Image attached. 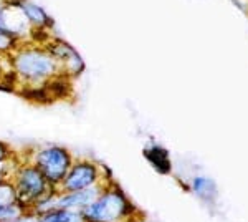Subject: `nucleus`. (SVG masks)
I'll use <instances>...</instances> for the list:
<instances>
[{
    "mask_svg": "<svg viewBox=\"0 0 248 222\" xmlns=\"http://www.w3.org/2000/svg\"><path fill=\"white\" fill-rule=\"evenodd\" d=\"M106 171L101 164L94 163L93 159L79 157L75 159L70 171L63 177V181L55 188V192H73L106 181Z\"/></svg>",
    "mask_w": 248,
    "mask_h": 222,
    "instance_id": "39448f33",
    "label": "nucleus"
},
{
    "mask_svg": "<svg viewBox=\"0 0 248 222\" xmlns=\"http://www.w3.org/2000/svg\"><path fill=\"white\" fill-rule=\"evenodd\" d=\"M134 207L121 188L108 184L103 192L81 211L85 222H129Z\"/></svg>",
    "mask_w": 248,
    "mask_h": 222,
    "instance_id": "f03ea898",
    "label": "nucleus"
},
{
    "mask_svg": "<svg viewBox=\"0 0 248 222\" xmlns=\"http://www.w3.org/2000/svg\"><path fill=\"white\" fill-rule=\"evenodd\" d=\"M109 184L108 181L91 186V188L81 189V191L73 192H55V207L58 209H70V211H79L88 207L93 201L103 192V189ZM53 207V209H55Z\"/></svg>",
    "mask_w": 248,
    "mask_h": 222,
    "instance_id": "0eeeda50",
    "label": "nucleus"
},
{
    "mask_svg": "<svg viewBox=\"0 0 248 222\" xmlns=\"http://www.w3.org/2000/svg\"><path fill=\"white\" fill-rule=\"evenodd\" d=\"M12 154V148L9 146L7 143H3V141H0V161L5 159L7 156Z\"/></svg>",
    "mask_w": 248,
    "mask_h": 222,
    "instance_id": "dca6fc26",
    "label": "nucleus"
},
{
    "mask_svg": "<svg viewBox=\"0 0 248 222\" xmlns=\"http://www.w3.org/2000/svg\"><path fill=\"white\" fill-rule=\"evenodd\" d=\"M144 154L147 156V159L151 161V164H154L159 171L166 172L169 169V157H167V153L161 148H153V149H146Z\"/></svg>",
    "mask_w": 248,
    "mask_h": 222,
    "instance_id": "9b49d317",
    "label": "nucleus"
},
{
    "mask_svg": "<svg viewBox=\"0 0 248 222\" xmlns=\"http://www.w3.org/2000/svg\"><path fill=\"white\" fill-rule=\"evenodd\" d=\"M29 161L37 169H40V172L45 176L48 183L57 188L66 176V172L70 171L75 157L66 148L50 144V146H42L35 151H30Z\"/></svg>",
    "mask_w": 248,
    "mask_h": 222,
    "instance_id": "20e7f679",
    "label": "nucleus"
},
{
    "mask_svg": "<svg viewBox=\"0 0 248 222\" xmlns=\"http://www.w3.org/2000/svg\"><path fill=\"white\" fill-rule=\"evenodd\" d=\"M12 186L15 189V199L23 207L31 211L38 201L45 199L51 192H55V188L45 179V176L40 172L30 161H23L15 169L14 177H12Z\"/></svg>",
    "mask_w": 248,
    "mask_h": 222,
    "instance_id": "7ed1b4c3",
    "label": "nucleus"
},
{
    "mask_svg": "<svg viewBox=\"0 0 248 222\" xmlns=\"http://www.w3.org/2000/svg\"><path fill=\"white\" fill-rule=\"evenodd\" d=\"M29 209L23 207L17 201H12L7 204H0V222H14L22 217Z\"/></svg>",
    "mask_w": 248,
    "mask_h": 222,
    "instance_id": "9d476101",
    "label": "nucleus"
},
{
    "mask_svg": "<svg viewBox=\"0 0 248 222\" xmlns=\"http://www.w3.org/2000/svg\"><path fill=\"white\" fill-rule=\"evenodd\" d=\"M0 2H7V0H0Z\"/></svg>",
    "mask_w": 248,
    "mask_h": 222,
    "instance_id": "f3484780",
    "label": "nucleus"
},
{
    "mask_svg": "<svg viewBox=\"0 0 248 222\" xmlns=\"http://www.w3.org/2000/svg\"><path fill=\"white\" fill-rule=\"evenodd\" d=\"M9 60L15 75L14 93L45 86L55 76L62 75L55 58L42 43L22 42L9 55Z\"/></svg>",
    "mask_w": 248,
    "mask_h": 222,
    "instance_id": "f257e3e1",
    "label": "nucleus"
},
{
    "mask_svg": "<svg viewBox=\"0 0 248 222\" xmlns=\"http://www.w3.org/2000/svg\"><path fill=\"white\" fill-rule=\"evenodd\" d=\"M15 199V189L12 183H0V204L12 203Z\"/></svg>",
    "mask_w": 248,
    "mask_h": 222,
    "instance_id": "4468645a",
    "label": "nucleus"
},
{
    "mask_svg": "<svg viewBox=\"0 0 248 222\" xmlns=\"http://www.w3.org/2000/svg\"><path fill=\"white\" fill-rule=\"evenodd\" d=\"M38 222H85V217L79 211L55 207L51 211L38 214Z\"/></svg>",
    "mask_w": 248,
    "mask_h": 222,
    "instance_id": "6e6552de",
    "label": "nucleus"
},
{
    "mask_svg": "<svg viewBox=\"0 0 248 222\" xmlns=\"http://www.w3.org/2000/svg\"><path fill=\"white\" fill-rule=\"evenodd\" d=\"M194 191L197 192L201 197H209L214 196V191H215V186L212 183L210 179H205V177H199V179L194 181Z\"/></svg>",
    "mask_w": 248,
    "mask_h": 222,
    "instance_id": "ddd939ff",
    "label": "nucleus"
},
{
    "mask_svg": "<svg viewBox=\"0 0 248 222\" xmlns=\"http://www.w3.org/2000/svg\"><path fill=\"white\" fill-rule=\"evenodd\" d=\"M20 43H22V40H18L15 35L0 28V55H10Z\"/></svg>",
    "mask_w": 248,
    "mask_h": 222,
    "instance_id": "f8f14e48",
    "label": "nucleus"
},
{
    "mask_svg": "<svg viewBox=\"0 0 248 222\" xmlns=\"http://www.w3.org/2000/svg\"><path fill=\"white\" fill-rule=\"evenodd\" d=\"M0 88L12 93L15 90V75L12 71L9 55H0Z\"/></svg>",
    "mask_w": 248,
    "mask_h": 222,
    "instance_id": "1a4fd4ad",
    "label": "nucleus"
},
{
    "mask_svg": "<svg viewBox=\"0 0 248 222\" xmlns=\"http://www.w3.org/2000/svg\"><path fill=\"white\" fill-rule=\"evenodd\" d=\"M42 45L45 47L51 53V56L55 58L62 75L75 80L85 71V62H83V58L70 43L65 42V40L51 35L50 38L42 43Z\"/></svg>",
    "mask_w": 248,
    "mask_h": 222,
    "instance_id": "423d86ee",
    "label": "nucleus"
},
{
    "mask_svg": "<svg viewBox=\"0 0 248 222\" xmlns=\"http://www.w3.org/2000/svg\"><path fill=\"white\" fill-rule=\"evenodd\" d=\"M14 222H38V214L27 211L22 217H18V219L14 221Z\"/></svg>",
    "mask_w": 248,
    "mask_h": 222,
    "instance_id": "2eb2a0df",
    "label": "nucleus"
}]
</instances>
